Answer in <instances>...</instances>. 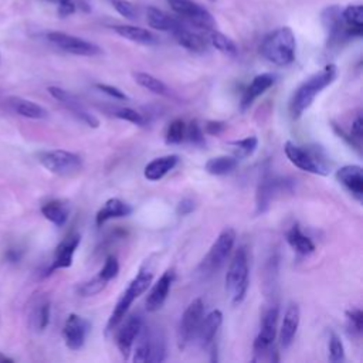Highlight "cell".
I'll use <instances>...</instances> for the list:
<instances>
[{
  "mask_svg": "<svg viewBox=\"0 0 363 363\" xmlns=\"http://www.w3.org/2000/svg\"><path fill=\"white\" fill-rule=\"evenodd\" d=\"M337 77V68L335 64H326L323 68L308 77L294 91L289 101V113L292 119H299L305 111L311 108L315 98L328 88Z\"/></svg>",
  "mask_w": 363,
  "mask_h": 363,
  "instance_id": "6da1fadb",
  "label": "cell"
},
{
  "mask_svg": "<svg viewBox=\"0 0 363 363\" xmlns=\"http://www.w3.org/2000/svg\"><path fill=\"white\" fill-rule=\"evenodd\" d=\"M152 281H153V268H150L147 264H143L139 268L138 274L133 277V279L129 282L126 289L122 292L119 299L116 301L106 322V329H105L106 333L115 330L119 326V323L126 316L129 308L132 306L133 301L150 288Z\"/></svg>",
  "mask_w": 363,
  "mask_h": 363,
  "instance_id": "7a4b0ae2",
  "label": "cell"
},
{
  "mask_svg": "<svg viewBox=\"0 0 363 363\" xmlns=\"http://www.w3.org/2000/svg\"><path fill=\"white\" fill-rule=\"evenodd\" d=\"M261 55L271 64L284 67L295 60L296 40L291 27H279L271 31L259 45Z\"/></svg>",
  "mask_w": 363,
  "mask_h": 363,
  "instance_id": "3957f363",
  "label": "cell"
},
{
  "mask_svg": "<svg viewBox=\"0 0 363 363\" xmlns=\"http://www.w3.org/2000/svg\"><path fill=\"white\" fill-rule=\"evenodd\" d=\"M248 285H250L248 251L244 245H240L234 251L225 274V291L228 294L230 301L234 305L244 301Z\"/></svg>",
  "mask_w": 363,
  "mask_h": 363,
  "instance_id": "277c9868",
  "label": "cell"
},
{
  "mask_svg": "<svg viewBox=\"0 0 363 363\" xmlns=\"http://www.w3.org/2000/svg\"><path fill=\"white\" fill-rule=\"evenodd\" d=\"M234 244H235V231L231 227L224 228L211 244L206 257L201 259L199 265L200 274L204 277H208L217 272L227 262L234 248Z\"/></svg>",
  "mask_w": 363,
  "mask_h": 363,
  "instance_id": "5b68a950",
  "label": "cell"
},
{
  "mask_svg": "<svg viewBox=\"0 0 363 363\" xmlns=\"http://www.w3.org/2000/svg\"><path fill=\"white\" fill-rule=\"evenodd\" d=\"M284 152L288 160L298 169L312 174L326 176L329 173V167L325 163V159L320 157L318 150L295 145L291 140L284 143Z\"/></svg>",
  "mask_w": 363,
  "mask_h": 363,
  "instance_id": "8992f818",
  "label": "cell"
},
{
  "mask_svg": "<svg viewBox=\"0 0 363 363\" xmlns=\"http://www.w3.org/2000/svg\"><path fill=\"white\" fill-rule=\"evenodd\" d=\"M38 160L48 172L65 177L79 173L84 166L79 155L62 149L41 152L38 155Z\"/></svg>",
  "mask_w": 363,
  "mask_h": 363,
  "instance_id": "52a82bcc",
  "label": "cell"
},
{
  "mask_svg": "<svg viewBox=\"0 0 363 363\" xmlns=\"http://www.w3.org/2000/svg\"><path fill=\"white\" fill-rule=\"evenodd\" d=\"M204 316V302L201 298L193 299L184 309L176 330V340L180 350L186 349L196 337L200 322Z\"/></svg>",
  "mask_w": 363,
  "mask_h": 363,
  "instance_id": "ba28073f",
  "label": "cell"
},
{
  "mask_svg": "<svg viewBox=\"0 0 363 363\" xmlns=\"http://www.w3.org/2000/svg\"><path fill=\"white\" fill-rule=\"evenodd\" d=\"M294 183L292 180L284 177H275L271 174H265L261 177L257 193H255V211L257 214L265 213L272 204L274 199L285 191H292Z\"/></svg>",
  "mask_w": 363,
  "mask_h": 363,
  "instance_id": "9c48e42d",
  "label": "cell"
},
{
  "mask_svg": "<svg viewBox=\"0 0 363 363\" xmlns=\"http://www.w3.org/2000/svg\"><path fill=\"white\" fill-rule=\"evenodd\" d=\"M172 10L191 23L193 26L201 28V30H211L216 28V20L213 14L204 9L203 6L197 4L193 0H167Z\"/></svg>",
  "mask_w": 363,
  "mask_h": 363,
  "instance_id": "30bf717a",
  "label": "cell"
},
{
  "mask_svg": "<svg viewBox=\"0 0 363 363\" xmlns=\"http://www.w3.org/2000/svg\"><path fill=\"white\" fill-rule=\"evenodd\" d=\"M47 40L61 48L65 52L74 54V55H82V57H95L102 54L101 47L96 44L86 41L81 37L67 34L62 31H50L47 33Z\"/></svg>",
  "mask_w": 363,
  "mask_h": 363,
  "instance_id": "8fae6325",
  "label": "cell"
},
{
  "mask_svg": "<svg viewBox=\"0 0 363 363\" xmlns=\"http://www.w3.org/2000/svg\"><path fill=\"white\" fill-rule=\"evenodd\" d=\"M48 92L54 99H57L65 109H68L81 122H84L89 128H98L99 126V119L91 111H88L74 94H71L69 91H67L64 88L55 86V85L48 86Z\"/></svg>",
  "mask_w": 363,
  "mask_h": 363,
  "instance_id": "7c38bea8",
  "label": "cell"
},
{
  "mask_svg": "<svg viewBox=\"0 0 363 363\" xmlns=\"http://www.w3.org/2000/svg\"><path fill=\"white\" fill-rule=\"evenodd\" d=\"M278 318H279V309L277 305L269 306L265 313L262 315L261 326L258 330V335L254 339L252 350L255 354L267 353L277 336V326H278Z\"/></svg>",
  "mask_w": 363,
  "mask_h": 363,
  "instance_id": "4fadbf2b",
  "label": "cell"
},
{
  "mask_svg": "<svg viewBox=\"0 0 363 363\" xmlns=\"http://www.w3.org/2000/svg\"><path fill=\"white\" fill-rule=\"evenodd\" d=\"M89 330H91V323L88 319L77 313H69L62 328L65 346L71 350H79L85 345Z\"/></svg>",
  "mask_w": 363,
  "mask_h": 363,
  "instance_id": "5bb4252c",
  "label": "cell"
},
{
  "mask_svg": "<svg viewBox=\"0 0 363 363\" xmlns=\"http://www.w3.org/2000/svg\"><path fill=\"white\" fill-rule=\"evenodd\" d=\"M143 323L145 322L140 315H130L123 320L122 326L116 330V347L123 359L129 357L135 345V339L139 335Z\"/></svg>",
  "mask_w": 363,
  "mask_h": 363,
  "instance_id": "9a60e30c",
  "label": "cell"
},
{
  "mask_svg": "<svg viewBox=\"0 0 363 363\" xmlns=\"http://www.w3.org/2000/svg\"><path fill=\"white\" fill-rule=\"evenodd\" d=\"M173 281H174V269L173 268H167L159 277V279L152 285V288H150V291H149V294L146 296V301H145L146 311L156 312V311H159L163 306V303L166 302L167 295L170 292Z\"/></svg>",
  "mask_w": 363,
  "mask_h": 363,
  "instance_id": "2e32d148",
  "label": "cell"
},
{
  "mask_svg": "<svg viewBox=\"0 0 363 363\" xmlns=\"http://www.w3.org/2000/svg\"><path fill=\"white\" fill-rule=\"evenodd\" d=\"M81 242V235L79 234H69L68 237H65L55 248V252H54V258H52V262L51 265L48 267L45 275H50L52 274L54 271L57 269H61V268H69L72 265V259H74V254L78 248Z\"/></svg>",
  "mask_w": 363,
  "mask_h": 363,
  "instance_id": "e0dca14e",
  "label": "cell"
},
{
  "mask_svg": "<svg viewBox=\"0 0 363 363\" xmlns=\"http://www.w3.org/2000/svg\"><path fill=\"white\" fill-rule=\"evenodd\" d=\"M336 180L357 200L363 199V170L359 164H346L336 170Z\"/></svg>",
  "mask_w": 363,
  "mask_h": 363,
  "instance_id": "ac0fdd59",
  "label": "cell"
},
{
  "mask_svg": "<svg viewBox=\"0 0 363 363\" xmlns=\"http://www.w3.org/2000/svg\"><path fill=\"white\" fill-rule=\"evenodd\" d=\"M275 82H277V75L272 72H262V74L255 75L242 92V96L240 101L241 111H245L247 108H250L252 105V102L258 96L265 94Z\"/></svg>",
  "mask_w": 363,
  "mask_h": 363,
  "instance_id": "d6986e66",
  "label": "cell"
},
{
  "mask_svg": "<svg viewBox=\"0 0 363 363\" xmlns=\"http://www.w3.org/2000/svg\"><path fill=\"white\" fill-rule=\"evenodd\" d=\"M223 323V312L220 309H213L206 316H203L200 326L197 329L196 337L201 347H207L214 342V337Z\"/></svg>",
  "mask_w": 363,
  "mask_h": 363,
  "instance_id": "ffe728a7",
  "label": "cell"
},
{
  "mask_svg": "<svg viewBox=\"0 0 363 363\" xmlns=\"http://www.w3.org/2000/svg\"><path fill=\"white\" fill-rule=\"evenodd\" d=\"M299 320H301L299 306L296 303H289L288 308L285 309L284 319L279 328V343L284 349H288L292 345L299 328Z\"/></svg>",
  "mask_w": 363,
  "mask_h": 363,
  "instance_id": "44dd1931",
  "label": "cell"
},
{
  "mask_svg": "<svg viewBox=\"0 0 363 363\" xmlns=\"http://www.w3.org/2000/svg\"><path fill=\"white\" fill-rule=\"evenodd\" d=\"M132 211H133V208H132L130 204H128L126 201H123V200H121L118 197H111L96 211L95 224L98 227H101L102 224H105L106 221H109L112 218L128 217V216L132 214Z\"/></svg>",
  "mask_w": 363,
  "mask_h": 363,
  "instance_id": "7402d4cb",
  "label": "cell"
},
{
  "mask_svg": "<svg viewBox=\"0 0 363 363\" xmlns=\"http://www.w3.org/2000/svg\"><path fill=\"white\" fill-rule=\"evenodd\" d=\"M343 33L346 38L362 37L363 34V7L360 4H350L342 10Z\"/></svg>",
  "mask_w": 363,
  "mask_h": 363,
  "instance_id": "603a6c76",
  "label": "cell"
},
{
  "mask_svg": "<svg viewBox=\"0 0 363 363\" xmlns=\"http://www.w3.org/2000/svg\"><path fill=\"white\" fill-rule=\"evenodd\" d=\"M177 163H179L177 155H164L160 157H155L145 166L143 176L150 182H157L163 179L170 170H173Z\"/></svg>",
  "mask_w": 363,
  "mask_h": 363,
  "instance_id": "cb8c5ba5",
  "label": "cell"
},
{
  "mask_svg": "<svg viewBox=\"0 0 363 363\" xmlns=\"http://www.w3.org/2000/svg\"><path fill=\"white\" fill-rule=\"evenodd\" d=\"M320 17L329 41H339L340 38H346L343 33L342 10L337 6H328L326 9H323Z\"/></svg>",
  "mask_w": 363,
  "mask_h": 363,
  "instance_id": "d4e9b609",
  "label": "cell"
},
{
  "mask_svg": "<svg viewBox=\"0 0 363 363\" xmlns=\"http://www.w3.org/2000/svg\"><path fill=\"white\" fill-rule=\"evenodd\" d=\"M112 28L118 35H121L132 43H136V44L155 45L159 41L157 37L152 31L142 28V27L129 26V24H118V26H113Z\"/></svg>",
  "mask_w": 363,
  "mask_h": 363,
  "instance_id": "484cf974",
  "label": "cell"
},
{
  "mask_svg": "<svg viewBox=\"0 0 363 363\" xmlns=\"http://www.w3.org/2000/svg\"><path fill=\"white\" fill-rule=\"evenodd\" d=\"M146 21L147 24L159 31H170L172 34L179 30L183 24L180 20L169 16L167 13H164L160 9L156 7H147L146 9Z\"/></svg>",
  "mask_w": 363,
  "mask_h": 363,
  "instance_id": "4316f807",
  "label": "cell"
},
{
  "mask_svg": "<svg viewBox=\"0 0 363 363\" xmlns=\"http://www.w3.org/2000/svg\"><path fill=\"white\" fill-rule=\"evenodd\" d=\"M9 104L16 113H18L24 118L45 119L48 116V111L45 108H43L41 105H38L33 101L21 98V96H10Z\"/></svg>",
  "mask_w": 363,
  "mask_h": 363,
  "instance_id": "83f0119b",
  "label": "cell"
},
{
  "mask_svg": "<svg viewBox=\"0 0 363 363\" xmlns=\"http://www.w3.org/2000/svg\"><path fill=\"white\" fill-rule=\"evenodd\" d=\"M176 41L186 50L193 52H203L207 50V40L204 35H200L199 33H194L184 26H182L179 30L173 33Z\"/></svg>",
  "mask_w": 363,
  "mask_h": 363,
  "instance_id": "f1b7e54d",
  "label": "cell"
},
{
  "mask_svg": "<svg viewBox=\"0 0 363 363\" xmlns=\"http://www.w3.org/2000/svg\"><path fill=\"white\" fill-rule=\"evenodd\" d=\"M286 242L289 247L299 255H309L315 251V244L313 241L302 233L298 224H294L285 234Z\"/></svg>",
  "mask_w": 363,
  "mask_h": 363,
  "instance_id": "f546056e",
  "label": "cell"
},
{
  "mask_svg": "<svg viewBox=\"0 0 363 363\" xmlns=\"http://www.w3.org/2000/svg\"><path fill=\"white\" fill-rule=\"evenodd\" d=\"M41 213L54 225L62 227L67 223V220H68L69 208L61 200H51V201H47L45 204H43Z\"/></svg>",
  "mask_w": 363,
  "mask_h": 363,
  "instance_id": "4dcf8cb0",
  "label": "cell"
},
{
  "mask_svg": "<svg viewBox=\"0 0 363 363\" xmlns=\"http://www.w3.org/2000/svg\"><path fill=\"white\" fill-rule=\"evenodd\" d=\"M237 164H238V159L235 156L221 155V156L210 157L204 164V170L213 176H225L231 173L237 167Z\"/></svg>",
  "mask_w": 363,
  "mask_h": 363,
  "instance_id": "1f68e13d",
  "label": "cell"
},
{
  "mask_svg": "<svg viewBox=\"0 0 363 363\" xmlns=\"http://www.w3.org/2000/svg\"><path fill=\"white\" fill-rule=\"evenodd\" d=\"M208 44H211L216 50H218L220 52L225 54V55H230V57H234L238 54V48H237V44L230 38L227 37L225 34L217 31L216 28H211V30H206V37Z\"/></svg>",
  "mask_w": 363,
  "mask_h": 363,
  "instance_id": "d6a6232c",
  "label": "cell"
},
{
  "mask_svg": "<svg viewBox=\"0 0 363 363\" xmlns=\"http://www.w3.org/2000/svg\"><path fill=\"white\" fill-rule=\"evenodd\" d=\"M132 77H133V79H135V82H136L138 85H140L142 88L150 91L152 94H156V95H169V92H170L169 88H167V85H166L162 79L156 78L155 75H152V74H149V72L135 71V72L132 74Z\"/></svg>",
  "mask_w": 363,
  "mask_h": 363,
  "instance_id": "836d02e7",
  "label": "cell"
},
{
  "mask_svg": "<svg viewBox=\"0 0 363 363\" xmlns=\"http://www.w3.org/2000/svg\"><path fill=\"white\" fill-rule=\"evenodd\" d=\"M150 339H152V330H149L147 326H142L139 335L136 336L135 342V352H133V362H147L150 354Z\"/></svg>",
  "mask_w": 363,
  "mask_h": 363,
  "instance_id": "e575fe53",
  "label": "cell"
},
{
  "mask_svg": "<svg viewBox=\"0 0 363 363\" xmlns=\"http://www.w3.org/2000/svg\"><path fill=\"white\" fill-rule=\"evenodd\" d=\"M230 146H233V152H234V156L237 159H245L257 150L258 138L257 136H247L244 139L230 142Z\"/></svg>",
  "mask_w": 363,
  "mask_h": 363,
  "instance_id": "d590c367",
  "label": "cell"
},
{
  "mask_svg": "<svg viewBox=\"0 0 363 363\" xmlns=\"http://www.w3.org/2000/svg\"><path fill=\"white\" fill-rule=\"evenodd\" d=\"M186 139V122L180 118L173 119L166 129L164 140L167 145H179Z\"/></svg>",
  "mask_w": 363,
  "mask_h": 363,
  "instance_id": "8d00e7d4",
  "label": "cell"
},
{
  "mask_svg": "<svg viewBox=\"0 0 363 363\" xmlns=\"http://www.w3.org/2000/svg\"><path fill=\"white\" fill-rule=\"evenodd\" d=\"M166 359V342L162 333L152 332L150 354L147 362H163Z\"/></svg>",
  "mask_w": 363,
  "mask_h": 363,
  "instance_id": "74e56055",
  "label": "cell"
},
{
  "mask_svg": "<svg viewBox=\"0 0 363 363\" xmlns=\"http://www.w3.org/2000/svg\"><path fill=\"white\" fill-rule=\"evenodd\" d=\"M108 282L104 281L101 277L95 275L92 279L89 281H85L82 282L79 286H78V294L84 298H88V296H94V295H98L99 292H102L105 288H106Z\"/></svg>",
  "mask_w": 363,
  "mask_h": 363,
  "instance_id": "f35d334b",
  "label": "cell"
},
{
  "mask_svg": "<svg viewBox=\"0 0 363 363\" xmlns=\"http://www.w3.org/2000/svg\"><path fill=\"white\" fill-rule=\"evenodd\" d=\"M119 274V262H118V258L115 255H108L104 261V265L102 268L99 269V272L96 274L98 277H101L104 281L109 282L112 281L113 278H116Z\"/></svg>",
  "mask_w": 363,
  "mask_h": 363,
  "instance_id": "ab89813d",
  "label": "cell"
},
{
  "mask_svg": "<svg viewBox=\"0 0 363 363\" xmlns=\"http://www.w3.org/2000/svg\"><path fill=\"white\" fill-rule=\"evenodd\" d=\"M346 319H347V328L354 336H360L363 330V312L359 308H352L346 311Z\"/></svg>",
  "mask_w": 363,
  "mask_h": 363,
  "instance_id": "60d3db41",
  "label": "cell"
},
{
  "mask_svg": "<svg viewBox=\"0 0 363 363\" xmlns=\"http://www.w3.org/2000/svg\"><path fill=\"white\" fill-rule=\"evenodd\" d=\"M329 360L336 363V362H342L345 360V346L342 343V339L332 332L329 336Z\"/></svg>",
  "mask_w": 363,
  "mask_h": 363,
  "instance_id": "b9f144b4",
  "label": "cell"
},
{
  "mask_svg": "<svg viewBox=\"0 0 363 363\" xmlns=\"http://www.w3.org/2000/svg\"><path fill=\"white\" fill-rule=\"evenodd\" d=\"M113 115L122 121H126V122H130L133 125H138V126H143L146 125V118L138 112L136 109H132V108H119L113 112Z\"/></svg>",
  "mask_w": 363,
  "mask_h": 363,
  "instance_id": "7bdbcfd3",
  "label": "cell"
},
{
  "mask_svg": "<svg viewBox=\"0 0 363 363\" xmlns=\"http://www.w3.org/2000/svg\"><path fill=\"white\" fill-rule=\"evenodd\" d=\"M186 139L196 146H203L206 143L204 132L197 121H191L189 125H186Z\"/></svg>",
  "mask_w": 363,
  "mask_h": 363,
  "instance_id": "ee69618b",
  "label": "cell"
},
{
  "mask_svg": "<svg viewBox=\"0 0 363 363\" xmlns=\"http://www.w3.org/2000/svg\"><path fill=\"white\" fill-rule=\"evenodd\" d=\"M113 9L125 18L136 20L138 18V9L128 0H111Z\"/></svg>",
  "mask_w": 363,
  "mask_h": 363,
  "instance_id": "f6af8a7d",
  "label": "cell"
},
{
  "mask_svg": "<svg viewBox=\"0 0 363 363\" xmlns=\"http://www.w3.org/2000/svg\"><path fill=\"white\" fill-rule=\"evenodd\" d=\"M50 313H51V308H50V302H43L35 312V322H37V329L38 330H44L48 323H50Z\"/></svg>",
  "mask_w": 363,
  "mask_h": 363,
  "instance_id": "bcb514c9",
  "label": "cell"
},
{
  "mask_svg": "<svg viewBox=\"0 0 363 363\" xmlns=\"http://www.w3.org/2000/svg\"><path fill=\"white\" fill-rule=\"evenodd\" d=\"M95 86L101 92H104V94H106V95H109L115 99H119V101H126L128 99V95L122 89H119L118 86H113V85H109V84H96Z\"/></svg>",
  "mask_w": 363,
  "mask_h": 363,
  "instance_id": "7dc6e473",
  "label": "cell"
},
{
  "mask_svg": "<svg viewBox=\"0 0 363 363\" xmlns=\"http://www.w3.org/2000/svg\"><path fill=\"white\" fill-rule=\"evenodd\" d=\"M349 136L353 139L354 143H357L360 146V140H362V136H363V119H362L360 113L352 122V128H350Z\"/></svg>",
  "mask_w": 363,
  "mask_h": 363,
  "instance_id": "c3c4849f",
  "label": "cell"
},
{
  "mask_svg": "<svg viewBox=\"0 0 363 363\" xmlns=\"http://www.w3.org/2000/svg\"><path fill=\"white\" fill-rule=\"evenodd\" d=\"M227 128V122L224 121H207L204 125V133L210 136H218Z\"/></svg>",
  "mask_w": 363,
  "mask_h": 363,
  "instance_id": "681fc988",
  "label": "cell"
},
{
  "mask_svg": "<svg viewBox=\"0 0 363 363\" xmlns=\"http://www.w3.org/2000/svg\"><path fill=\"white\" fill-rule=\"evenodd\" d=\"M196 210V201L190 197H184L182 199L179 203H177V207H176V213L179 216H187L190 213H193Z\"/></svg>",
  "mask_w": 363,
  "mask_h": 363,
  "instance_id": "f907efd6",
  "label": "cell"
},
{
  "mask_svg": "<svg viewBox=\"0 0 363 363\" xmlns=\"http://www.w3.org/2000/svg\"><path fill=\"white\" fill-rule=\"evenodd\" d=\"M77 10V6L74 3V0H67L62 4L57 6V13L60 17H68L71 14H74Z\"/></svg>",
  "mask_w": 363,
  "mask_h": 363,
  "instance_id": "816d5d0a",
  "label": "cell"
},
{
  "mask_svg": "<svg viewBox=\"0 0 363 363\" xmlns=\"http://www.w3.org/2000/svg\"><path fill=\"white\" fill-rule=\"evenodd\" d=\"M4 257H6V259H7L9 262H18V261H20V258H21V252H20L18 250L10 248V250H7V251H6Z\"/></svg>",
  "mask_w": 363,
  "mask_h": 363,
  "instance_id": "f5cc1de1",
  "label": "cell"
},
{
  "mask_svg": "<svg viewBox=\"0 0 363 363\" xmlns=\"http://www.w3.org/2000/svg\"><path fill=\"white\" fill-rule=\"evenodd\" d=\"M14 360L11 359V357H7V356H4V354H1L0 353V363H13Z\"/></svg>",
  "mask_w": 363,
  "mask_h": 363,
  "instance_id": "db71d44e",
  "label": "cell"
},
{
  "mask_svg": "<svg viewBox=\"0 0 363 363\" xmlns=\"http://www.w3.org/2000/svg\"><path fill=\"white\" fill-rule=\"evenodd\" d=\"M45 1H48V3H54V4L60 6V4H62V3H64V1H67V0H45Z\"/></svg>",
  "mask_w": 363,
  "mask_h": 363,
  "instance_id": "11a10c76",
  "label": "cell"
},
{
  "mask_svg": "<svg viewBox=\"0 0 363 363\" xmlns=\"http://www.w3.org/2000/svg\"><path fill=\"white\" fill-rule=\"evenodd\" d=\"M210 1H214V0H210Z\"/></svg>",
  "mask_w": 363,
  "mask_h": 363,
  "instance_id": "9f6ffc18",
  "label": "cell"
}]
</instances>
